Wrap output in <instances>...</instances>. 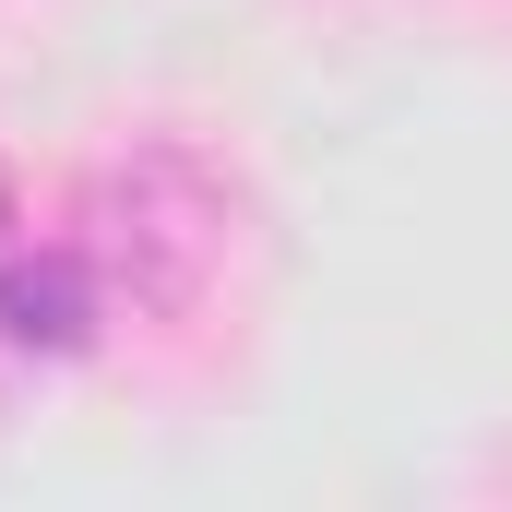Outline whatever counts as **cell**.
Returning <instances> with one entry per match:
<instances>
[{
  "label": "cell",
  "mask_w": 512,
  "mask_h": 512,
  "mask_svg": "<svg viewBox=\"0 0 512 512\" xmlns=\"http://www.w3.org/2000/svg\"><path fill=\"white\" fill-rule=\"evenodd\" d=\"M0 227H12V191H0Z\"/></svg>",
  "instance_id": "3"
},
{
  "label": "cell",
  "mask_w": 512,
  "mask_h": 512,
  "mask_svg": "<svg viewBox=\"0 0 512 512\" xmlns=\"http://www.w3.org/2000/svg\"><path fill=\"white\" fill-rule=\"evenodd\" d=\"M215 251H227V203L167 143L131 155V167H108L96 203H84V262H96V286L131 298V310H191L203 274H215Z\"/></svg>",
  "instance_id": "1"
},
{
  "label": "cell",
  "mask_w": 512,
  "mask_h": 512,
  "mask_svg": "<svg viewBox=\"0 0 512 512\" xmlns=\"http://www.w3.org/2000/svg\"><path fill=\"white\" fill-rule=\"evenodd\" d=\"M96 262L48 251V262H0V346L12 358H84L96 346Z\"/></svg>",
  "instance_id": "2"
}]
</instances>
